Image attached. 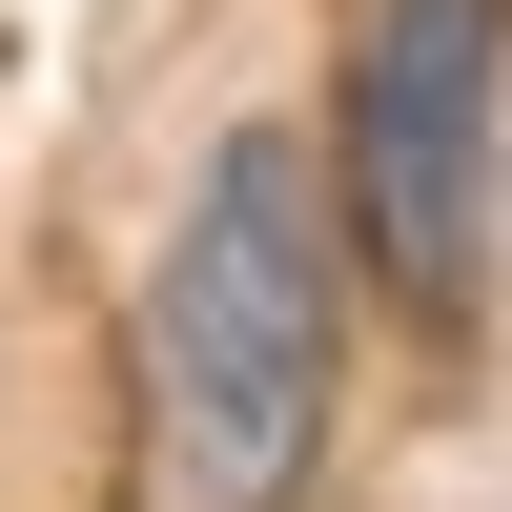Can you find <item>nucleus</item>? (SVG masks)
<instances>
[{
  "instance_id": "obj_1",
  "label": "nucleus",
  "mask_w": 512,
  "mask_h": 512,
  "mask_svg": "<svg viewBox=\"0 0 512 512\" xmlns=\"http://www.w3.org/2000/svg\"><path fill=\"white\" fill-rule=\"evenodd\" d=\"M328 390H349V226L287 123H226L144 267V431L185 512H308Z\"/></svg>"
},
{
  "instance_id": "obj_2",
  "label": "nucleus",
  "mask_w": 512,
  "mask_h": 512,
  "mask_svg": "<svg viewBox=\"0 0 512 512\" xmlns=\"http://www.w3.org/2000/svg\"><path fill=\"white\" fill-rule=\"evenodd\" d=\"M492 123H512V0H369L349 21V103H328L349 267L431 328H472L492 287Z\"/></svg>"
}]
</instances>
